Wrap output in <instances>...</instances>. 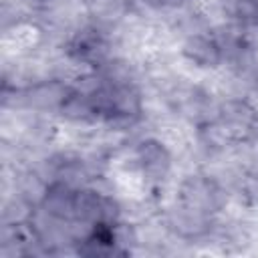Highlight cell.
Here are the masks:
<instances>
[{
	"mask_svg": "<svg viewBox=\"0 0 258 258\" xmlns=\"http://www.w3.org/2000/svg\"><path fill=\"white\" fill-rule=\"evenodd\" d=\"M129 169L145 179V183L163 181L173 167V153L159 137H141L127 151Z\"/></svg>",
	"mask_w": 258,
	"mask_h": 258,
	"instance_id": "1",
	"label": "cell"
},
{
	"mask_svg": "<svg viewBox=\"0 0 258 258\" xmlns=\"http://www.w3.org/2000/svg\"><path fill=\"white\" fill-rule=\"evenodd\" d=\"M177 52H179V58L196 71L214 73V71H220L226 67L224 50L212 30V26L185 32L179 40Z\"/></svg>",
	"mask_w": 258,
	"mask_h": 258,
	"instance_id": "2",
	"label": "cell"
},
{
	"mask_svg": "<svg viewBox=\"0 0 258 258\" xmlns=\"http://www.w3.org/2000/svg\"><path fill=\"white\" fill-rule=\"evenodd\" d=\"M244 77H246V85H248L254 93H258V62H254V64L244 73Z\"/></svg>",
	"mask_w": 258,
	"mask_h": 258,
	"instance_id": "3",
	"label": "cell"
},
{
	"mask_svg": "<svg viewBox=\"0 0 258 258\" xmlns=\"http://www.w3.org/2000/svg\"><path fill=\"white\" fill-rule=\"evenodd\" d=\"M34 2H38V4H48V2H52V0H34Z\"/></svg>",
	"mask_w": 258,
	"mask_h": 258,
	"instance_id": "4",
	"label": "cell"
}]
</instances>
